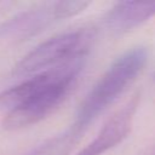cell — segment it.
<instances>
[{
  "instance_id": "1",
  "label": "cell",
  "mask_w": 155,
  "mask_h": 155,
  "mask_svg": "<svg viewBox=\"0 0 155 155\" xmlns=\"http://www.w3.org/2000/svg\"><path fill=\"white\" fill-rule=\"evenodd\" d=\"M86 59H79L31 75L0 93L2 126L18 130L34 125L53 113L76 84Z\"/></svg>"
},
{
  "instance_id": "2",
  "label": "cell",
  "mask_w": 155,
  "mask_h": 155,
  "mask_svg": "<svg viewBox=\"0 0 155 155\" xmlns=\"http://www.w3.org/2000/svg\"><path fill=\"white\" fill-rule=\"evenodd\" d=\"M149 58L145 46H134L117 56L81 102L73 126L82 133L139 76Z\"/></svg>"
},
{
  "instance_id": "3",
  "label": "cell",
  "mask_w": 155,
  "mask_h": 155,
  "mask_svg": "<svg viewBox=\"0 0 155 155\" xmlns=\"http://www.w3.org/2000/svg\"><path fill=\"white\" fill-rule=\"evenodd\" d=\"M96 40L91 27L57 34L28 52L13 68L17 76H31L79 59H86Z\"/></svg>"
},
{
  "instance_id": "4",
  "label": "cell",
  "mask_w": 155,
  "mask_h": 155,
  "mask_svg": "<svg viewBox=\"0 0 155 155\" xmlns=\"http://www.w3.org/2000/svg\"><path fill=\"white\" fill-rule=\"evenodd\" d=\"M88 1H53L41 4L10 19L0 28V36L27 40L45 30L52 23L70 18L85 11Z\"/></svg>"
},
{
  "instance_id": "5",
  "label": "cell",
  "mask_w": 155,
  "mask_h": 155,
  "mask_svg": "<svg viewBox=\"0 0 155 155\" xmlns=\"http://www.w3.org/2000/svg\"><path fill=\"white\" fill-rule=\"evenodd\" d=\"M139 103V93L133 94L99 130L97 136L76 155H102L119 145L131 132Z\"/></svg>"
},
{
  "instance_id": "6",
  "label": "cell",
  "mask_w": 155,
  "mask_h": 155,
  "mask_svg": "<svg viewBox=\"0 0 155 155\" xmlns=\"http://www.w3.org/2000/svg\"><path fill=\"white\" fill-rule=\"evenodd\" d=\"M155 16V2H116L103 17V25L114 34L127 33Z\"/></svg>"
},
{
  "instance_id": "7",
  "label": "cell",
  "mask_w": 155,
  "mask_h": 155,
  "mask_svg": "<svg viewBox=\"0 0 155 155\" xmlns=\"http://www.w3.org/2000/svg\"><path fill=\"white\" fill-rule=\"evenodd\" d=\"M81 136L82 132L71 125L65 131L51 137L42 144L38 145L28 155H69Z\"/></svg>"
}]
</instances>
